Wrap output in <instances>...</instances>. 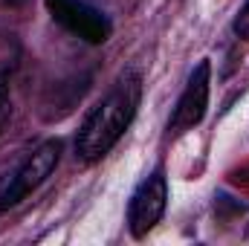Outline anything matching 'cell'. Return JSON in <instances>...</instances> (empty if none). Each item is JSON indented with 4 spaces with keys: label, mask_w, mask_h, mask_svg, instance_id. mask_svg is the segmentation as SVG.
Segmentation results:
<instances>
[{
    "label": "cell",
    "mask_w": 249,
    "mask_h": 246,
    "mask_svg": "<svg viewBox=\"0 0 249 246\" xmlns=\"http://www.w3.org/2000/svg\"><path fill=\"white\" fill-rule=\"evenodd\" d=\"M139 102H142V75L136 70H124L116 78V84L107 90V96L81 122L75 133V159H81L84 165L105 159L130 127Z\"/></svg>",
    "instance_id": "cell-1"
},
{
    "label": "cell",
    "mask_w": 249,
    "mask_h": 246,
    "mask_svg": "<svg viewBox=\"0 0 249 246\" xmlns=\"http://www.w3.org/2000/svg\"><path fill=\"white\" fill-rule=\"evenodd\" d=\"M61 154H64L61 139H47V142H41V145L9 174V180L3 183V188H0V209H12V206H18L20 200H26L35 188H41L44 180L58 168Z\"/></svg>",
    "instance_id": "cell-2"
},
{
    "label": "cell",
    "mask_w": 249,
    "mask_h": 246,
    "mask_svg": "<svg viewBox=\"0 0 249 246\" xmlns=\"http://www.w3.org/2000/svg\"><path fill=\"white\" fill-rule=\"evenodd\" d=\"M53 20L87 44H105L113 32L110 18L93 0H44Z\"/></svg>",
    "instance_id": "cell-3"
},
{
    "label": "cell",
    "mask_w": 249,
    "mask_h": 246,
    "mask_svg": "<svg viewBox=\"0 0 249 246\" xmlns=\"http://www.w3.org/2000/svg\"><path fill=\"white\" fill-rule=\"evenodd\" d=\"M165 206H168V177H165V168L157 165L130 194V203H127V229H130V235L145 238L162 220Z\"/></svg>",
    "instance_id": "cell-4"
},
{
    "label": "cell",
    "mask_w": 249,
    "mask_h": 246,
    "mask_svg": "<svg viewBox=\"0 0 249 246\" xmlns=\"http://www.w3.org/2000/svg\"><path fill=\"white\" fill-rule=\"evenodd\" d=\"M209 90H212V64L200 61L191 75H188L186 87L177 99V107L168 119V130L171 133H186L191 127L203 122L206 110H209Z\"/></svg>",
    "instance_id": "cell-5"
},
{
    "label": "cell",
    "mask_w": 249,
    "mask_h": 246,
    "mask_svg": "<svg viewBox=\"0 0 249 246\" xmlns=\"http://www.w3.org/2000/svg\"><path fill=\"white\" fill-rule=\"evenodd\" d=\"M20 64V44L12 32H0V133L12 119V78Z\"/></svg>",
    "instance_id": "cell-6"
},
{
    "label": "cell",
    "mask_w": 249,
    "mask_h": 246,
    "mask_svg": "<svg viewBox=\"0 0 249 246\" xmlns=\"http://www.w3.org/2000/svg\"><path fill=\"white\" fill-rule=\"evenodd\" d=\"M232 29H235V35L238 38H244L249 41V0L238 9V15H235V23H232Z\"/></svg>",
    "instance_id": "cell-7"
},
{
    "label": "cell",
    "mask_w": 249,
    "mask_h": 246,
    "mask_svg": "<svg viewBox=\"0 0 249 246\" xmlns=\"http://www.w3.org/2000/svg\"><path fill=\"white\" fill-rule=\"evenodd\" d=\"M26 0H0V9H18V6H23Z\"/></svg>",
    "instance_id": "cell-8"
},
{
    "label": "cell",
    "mask_w": 249,
    "mask_h": 246,
    "mask_svg": "<svg viewBox=\"0 0 249 246\" xmlns=\"http://www.w3.org/2000/svg\"><path fill=\"white\" fill-rule=\"evenodd\" d=\"M0 188H3V180H0Z\"/></svg>",
    "instance_id": "cell-9"
}]
</instances>
